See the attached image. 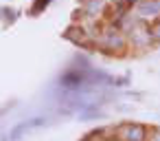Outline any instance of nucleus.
<instances>
[{
  "label": "nucleus",
  "mask_w": 160,
  "mask_h": 141,
  "mask_svg": "<svg viewBox=\"0 0 160 141\" xmlns=\"http://www.w3.org/2000/svg\"><path fill=\"white\" fill-rule=\"evenodd\" d=\"M48 3H51V0H38V3H35V7H33V14H40V11H42V9H44Z\"/></svg>",
  "instance_id": "6e6552de"
},
{
  "label": "nucleus",
  "mask_w": 160,
  "mask_h": 141,
  "mask_svg": "<svg viewBox=\"0 0 160 141\" xmlns=\"http://www.w3.org/2000/svg\"><path fill=\"white\" fill-rule=\"evenodd\" d=\"M114 3H118V5H121V3H125V5H134V3H138V0H114Z\"/></svg>",
  "instance_id": "1a4fd4ad"
},
{
  "label": "nucleus",
  "mask_w": 160,
  "mask_h": 141,
  "mask_svg": "<svg viewBox=\"0 0 160 141\" xmlns=\"http://www.w3.org/2000/svg\"><path fill=\"white\" fill-rule=\"evenodd\" d=\"M44 123V119H31V121H22V123H18L13 130H9V134L5 137V141H18L24 132H31L33 128H38V126H42Z\"/></svg>",
  "instance_id": "f03ea898"
},
{
  "label": "nucleus",
  "mask_w": 160,
  "mask_h": 141,
  "mask_svg": "<svg viewBox=\"0 0 160 141\" xmlns=\"http://www.w3.org/2000/svg\"><path fill=\"white\" fill-rule=\"evenodd\" d=\"M101 9V0H90V3H88V7H86V14L88 16H92L94 11H99Z\"/></svg>",
  "instance_id": "423d86ee"
},
{
  "label": "nucleus",
  "mask_w": 160,
  "mask_h": 141,
  "mask_svg": "<svg viewBox=\"0 0 160 141\" xmlns=\"http://www.w3.org/2000/svg\"><path fill=\"white\" fill-rule=\"evenodd\" d=\"M118 139L121 141H145L147 128L142 123H125L118 128Z\"/></svg>",
  "instance_id": "f257e3e1"
},
{
  "label": "nucleus",
  "mask_w": 160,
  "mask_h": 141,
  "mask_svg": "<svg viewBox=\"0 0 160 141\" xmlns=\"http://www.w3.org/2000/svg\"><path fill=\"white\" fill-rule=\"evenodd\" d=\"M153 137H156V141H160V128H153Z\"/></svg>",
  "instance_id": "9d476101"
},
{
  "label": "nucleus",
  "mask_w": 160,
  "mask_h": 141,
  "mask_svg": "<svg viewBox=\"0 0 160 141\" xmlns=\"http://www.w3.org/2000/svg\"><path fill=\"white\" fill-rule=\"evenodd\" d=\"M149 33H151V40H158V42H160V22H156V24L149 29Z\"/></svg>",
  "instance_id": "0eeeda50"
},
{
  "label": "nucleus",
  "mask_w": 160,
  "mask_h": 141,
  "mask_svg": "<svg viewBox=\"0 0 160 141\" xmlns=\"http://www.w3.org/2000/svg\"><path fill=\"white\" fill-rule=\"evenodd\" d=\"M132 42L138 44V46H147V44L153 42V40H151V33L142 29V31H132Z\"/></svg>",
  "instance_id": "39448f33"
},
{
  "label": "nucleus",
  "mask_w": 160,
  "mask_h": 141,
  "mask_svg": "<svg viewBox=\"0 0 160 141\" xmlns=\"http://www.w3.org/2000/svg\"><path fill=\"white\" fill-rule=\"evenodd\" d=\"M103 40H105V46L108 49H112V51H121V49H125V40L121 38V33L118 31H108V33H103Z\"/></svg>",
  "instance_id": "20e7f679"
},
{
  "label": "nucleus",
  "mask_w": 160,
  "mask_h": 141,
  "mask_svg": "<svg viewBox=\"0 0 160 141\" xmlns=\"http://www.w3.org/2000/svg\"><path fill=\"white\" fill-rule=\"evenodd\" d=\"M140 16L158 18L160 16V0H142L140 3Z\"/></svg>",
  "instance_id": "7ed1b4c3"
}]
</instances>
